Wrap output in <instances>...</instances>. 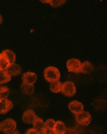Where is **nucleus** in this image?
Returning a JSON list of instances; mask_svg holds the SVG:
<instances>
[{"label":"nucleus","instance_id":"20","mask_svg":"<svg viewBox=\"0 0 107 134\" xmlns=\"http://www.w3.org/2000/svg\"><path fill=\"white\" fill-rule=\"evenodd\" d=\"M42 3H48L49 5H51L52 7H60L62 6L63 4L66 3V1H56V0H50V1H41Z\"/></svg>","mask_w":107,"mask_h":134},{"label":"nucleus","instance_id":"4","mask_svg":"<svg viewBox=\"0 0 107 134\" xmlns=\"http://www.w3.org/2000/svg\"><path fill=\"white\" fill-rule=\"evenodd\" d=\"M77 88L72 81H66L62 85L61 93L66 97H72L76 94Z\"/></svg>","mask_w":107,"mask_h":134},{"label":"nucleus","instance_id":"27","mask_svg":"<svg viewBox=\"0 0 107 134\" xmlns=\"http://www.w3.org/2000/svg\"><path fill=\"white\" fill-rule=\"evenodd\" d=\"M53 134H54V133H53Z\"/></svg>","mask_w":107,"mask_h":134},{"label":"nucleus","instance_id":"19","mask_svg":"<svg viewBox=\"0 0 107 134\" xmlns=\"http://www.w3.org/2000/svg\"><path fill=\"white\" fill-rule=\"evenodd\" d=\"M9 95V89L7 87H0V100L7 99Z\"/></svg>","mask_w":107,"mask_h":134},{"label":"nucleus","instance_id":"3","mask_svg":"<svg viewBox=\"0 0 107 134\" xmlns=\"http://www.w3.org/2000/svg\"><path fill=\"white\" fill-rule=\"evenodd\" d=\"M75 119L77 124L86 126H88L90 122H92V115L89 112L83 111L81 113L76 115Z\"/></svg>","mask_w":107,"mask_h":134},{"label":"nucleus","instance_id":"6","mask_svg":"<svg viewBox=\"0 0 107 134\" xmlns=\"http://www.w3.org/2000/svg\"><path fill=\"white\" fill-rule=\"evenodd\" d=\"M36 118H37V115H36L35 112L31 109L26 110L22 115V121L27 124H33Z\"/></svg>","mask_w":107,"mask_h":134},{"label":"nucleus","instance_id":"9","mask_svg":"<svg viewBox=\"0 0 107 134\" xmlns=\"http://www.w3.org/2000/svg\"><path fill=\"white\" fill-rule=\"evenodd\" d=\"M13 107V102L10 100L7 99H3L0 100V114L5 115L8 113Z\"/></svg>","mask_w":107,"mask_h":134},{"label":"nucleus","instance_id":"8","mask_svg":"<svg viewBox=\"0 0 107 134\" xmlns=\"http://www.w3.org/2000/svg\"><path fill=\"white\" fill-rule=\"evenodd\" d=\"M38 80V76L35 72H26L22 75V81L24 83L34 85Z\"/></svg>","mask_w":107,"mask_h":134},{"label":"nucleus","instance_id":"17","mask_svg":"<svg viewBox=\"0 0 107 134\" xmlns=\"http://www.w3.org/2000/svg\"><path fill=\"white\" fill-rule=\"evenodd\" d=\"M9 64L10 63L9 62V60L2 53H0V72L6 71Z\"/></svg>","mask_w":107,"mask_h":134},{"label":"nucleus","instance_id":"5","mask_svg":"<svg viewBox=\"0 0 107 134\" xmlns=\"http://www.w3.org/2000/svg\"><path fill=\"white\" fill-rule=\"evenodd\" d=\"M81 63L78 59H70L67 62V68L69 72L77 73L79 72Z\"/></svg>","mask_w":107,"mask_h":134},{"label":"nucleus","instance_id":"25","mask_svg":"<svg viewBox=\"0 0 107 134\" xmlns=\"http://www.w3.org/2000/svg\"><path fill=\"white\" fill-rule=\"evenodd\" d=\"M11 134H20V133H19V131H17V130H16L15 132H13V133H11Z\"/></svg>","mask_w":107,"mask_h":134},{"label":"nucleus","instance_id":"7","mask_svg":"<svg viewBox=\"0 0 107 134\" xmlns=\"http://www.w3.org/2000/svg\"><path fill=\"white\" fill-rule=\"evenodd\" d=\"M69 110L75 115L84 111V105L78 100H72L68 104Z\"/></svg>","mask_w":107,"mask_h":134},{"label":"nucleus","instance_id":"12","mask_svg":"<svg viewBox=\"0 0 107 134\" xmlns=\"http://www.w3.org/2000/svg\"><path fill=\"white\" fill-rule=\"evenodd\" d=\"M52 132L54 134H65L67 133L66 125L64 124L63 121H60V120L56 121Z\"/></svg>","mask_w":107,"mask_h":134},{"label":"nucleus","instance_id":"21","mask_svg":"<svg viewBox=\"0 0 107 134\" xmlns=\"http://www.w3.org/2000/svg\"><path fill=\"white\" fill-rule=\"evenodd\" d=\"M55 125H56V121L52 119H49L45 122V128L50 131H53Z\"/></svg>","mask_w":107,"mask_h":134},{"label":"nucleus","instance_id":"18","mask_svg":"<svg viewBox=\"0 0 107 134\" xmlns=\"http://www.w3.org/2000/svg\"><path fill=\"white\" fill-rule=\"evenodd\" d=\"M11 76L7 73L6 71L0 72V85L9 83L11 80Z\"/></svg>","mask_w":107,"mask_h":134},{"label":"nucleus","instance_id":"13","mask_svg":"<svg viewBox=\"0 0 107 134\" xmlns=\"http://www.w3.org/2000/svg\"><path fill=\"white\" fill-rule=\"evenodd\" d=\"M20 91L24 95H32L35 92V86L32 84L22 83L20 85Z\"/></svg>","mask_w":107,"mask_h":134},{"label":"nucleus","instance_id":"10","mask_svg":"<svg viewBox=\"0 0 107 134\" xmlns=\"http://www.w3.org/2000/svg\"><path fill=\"white\" fill-rule=\"evenodd\" d=\"M6 71L12 77V76H16L18 75H20L22 72V68L20 67V65H18L17 63H10Z\"/></svg>","mask_w":107,"mask_h":134},{"label":"nucleus","instance_id":"22","mask_svg":"<svg viewBox=\"0 0 107 134\" xmlns=\"http://www.w3.org/2000/svg\"><path fill=\"white\" fill-rule=\"evenodd\" d=\"M25 134H40V133L38 131H37L36 130H35L34 128H31V129H28L25 132Z\"/></svg>","mask_w":107,"mask_h":134},{"label":"nucleus","instance_id":"16","mask_svg":"<svg viewBox=\"0 0 107 134\" xmlns=\"http://www.w3.org/2000/svg\"><path fill=\"white\" fill-rule=\"evenodd\" d=\"M62 85L63 83L60 81H55L50 83L49 89L52 93H60L62 90Z\"/></svg>","mask_w":107,"mask_h":134},{"label":"nucleus","instance_id":"11","mask_svg":"<svg viewBox=\"0 0 107 134\" xmlns=\"http://www.w3.org/2000/svg\"><path fill=\"white\" fill-rule=\"evenodd\" d=\"M94 69H95L94 66L92 64V63H90L88 61H85L81 63V66L80 68V70H79V73L89 74L94 71Z\"/></svg>","mask_w":107,"mask_h":134},{"label":"nucleus","instance_id":"23","mask_svg":"<svg viewBox=\"0 0 107 134\" xmlns=\"http://www.w3.org/2000/svg\"><path fill=\"white\" fill-rule=\"evenodd\" d=\"M40 134H53V132L50 131V130H46L45 128L41 132H40Z\"/></svg>","mask_w":107,"mask_h":134},{"label":"nucleus","instance_id":"14","mask_svg":"<svg viewBox=\"0 0 107 134\" xmlns=\"http://www.w3.org/2000/svg\"><path fill=\"white\" fill-rule=\"evenodd\" d=\"M2 54L9 60V62L10 63H15L16 59H17V56H16V54L13 51H12L10 49H5L2 52Z\"/></svg>","mask_w":107,"mask_h":134},{"label":"nucleus","instance_id":"24","mask_svg":"<svg viewBox=\"0 0 107 134\" xmlns=\"http://www.w3.org/2000/svg\"><path fill=\"white\" fill-rule=\"evenodd\" d=\"M2 23V15H0V24Z\"/></svg>","mask_w":107,"mask_h":134},{"label":"nucleus","instance_id":"15","mask_svg":"<svg viewBox=\"0 0 107 134\" xmlns=\"http://www.w3.org/2000/svg\"><path fill=\"white\" fill-rule=\"evenodd\" d=\"M33 128L37 131H38L39 133L41 132L45 129V122L43 121L41 118H39V117L36 118V119L33 123Z\"/></svg>","mask_w":107,"mask_h":134},{"label":"nucleus","instance_id":"1","mask_svg":"<svg viewBox=\"0 0 107 134\" xmlns=\"http://www.w3.org/2000/svg\"><path fill=\"white\" fill-rule=\"evenodd\" d=\"M44 78L49 83L59 81L60 79V72L55 66H48L44 69Z\"/></svg>","mask_w":107,"mask_h":134},{"label":"nucleus","instance_id":"26","mask_svg":"<svg viewBox=\"0 0 107 134\" xmlns=\"http://www.w3.org/2000/svg\"><path fill=\"white\" fill-rule=\"evenodd\" d=\"M0 132H2V124H1V122H0Z\"/></svg>","mask_w":107,"mask_h":134},{"label":"nucleus","instance_id":"2","mask_svg":"<svg viewBox=\"0 0 107 134\" xmlns=\"http://www.w3.org/2000/svg\"><path fill=\"white\" fill-rule=\"evenodd\" d=\"M2 132L5 134H11L17 130V122L13 119H6L2 122Z\"/></svg>","mask_w":107,"mask_h":134}]
</instances>
